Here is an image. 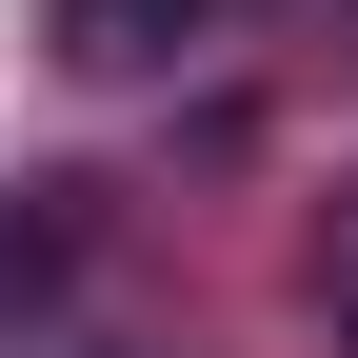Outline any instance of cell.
I'll list each match as a JSON object with an SVG mask.
<instances>
[{"label":"cell","mask_w":358,"mask_h":358,"mask_svg":"<svg viewBox=\"0 0 358 358\" xmlns=\"http://www.w3.org/2000/svg\"><path fill=\"white\" fill-rule=\"evenodd\" d=\"M40 40H60V80H159L179 40H199V0H60Z\"/></svg>","instance_id":"1"},{"label":"cell","mask_w":358,"mask_h":358,"mask_svg":"<svg viewBox=\"0 0 358 358\" xmlns=\"http://www.w3.org/2000/svg\"><path fill=\"white\" fill-rule=\"evenodd\" d=\"M319 319H338V358H358V179L319 199Z\"/></svg>","instance_id":"2"}]
</instances>
